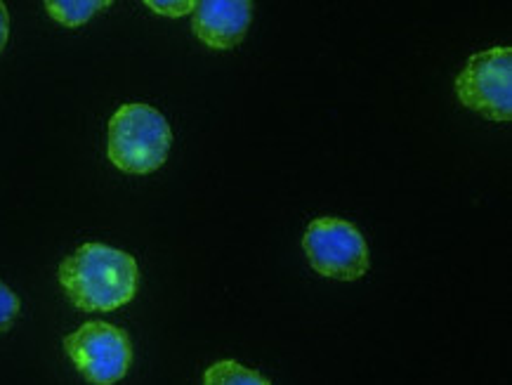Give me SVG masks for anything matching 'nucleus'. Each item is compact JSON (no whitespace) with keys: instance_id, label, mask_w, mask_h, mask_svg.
Instances as JSON below:
<instances>
[{"instance_id":"obj_7","label":"nucleus","mask_w":512,"mask_h":385,"mask_svg":"<svg viewBox=\"0 0 512 385\" xmlns=\"http://www.w3.org/2000/svg\"><path fill=\"white\" fill-rule=\"evenodd\" d=\"M111 8V0H48L45 10L55 22L76 29L90 22L97 12Z\"/></svg>"},{"instance_id":"obj_10","label":"nucleus","mask_w":512,"mask_h":385,"mask_svg":"<svg viewBox=\"0 0 512 385\" xmlns=\"http://www.w3.org/2000/svg\"><path fill=\"white\" fill-rule=\"evenodd\" d=\"M147 8H152L156 15H163V17H182V15H189V12H194L196 3L194 0H147Z\"/></svg>"},{"instance_id":"obj_5","label":"nucleus","mask_w":512,"mask_h":385,"mask_svg":"<svg viewBox=\"0 0 512 385\" xmlns=\"http://www.w3.org/2000/svg\"><path fill=\"white\" fill-rule=\"evenodd\" d=\"M64 350L85 381L114 385L128 374L133 343L123 329L107 322H85L64 338Z\"/></svg>"},{"instance_id":"obj_1","label":"nucleus","mask_w":512,"mask_h":385,"mask_svg":"<svg viewBox=\"0 0 512 385\" xmlns=\"http://www.w3.org/2000/svg\"><path fill=\"white\" fill-rule=\"evenodd\" d=\"M57 279L78 310L111 312L135 298L140 267L126 251L107 244H83L59 263Z\"/></svg>"},{"instance_id":"obj_9","label":"nucleus","mask_w":512,"mask_h":385,"mask_svg":"<svg viewBox=\"0 0 512 385\" xmlns=\"http://www.w3.org/2000/svg\"><path fill=\"white\" fill-rule=\"evenodd\" d=\"M19 310H22V303H19L17 293L8 284L0 282V336L10 331V326L19 317Z\"/></svg>"},{"instance_id":"obj_8","label":"nucleus","mask_w":512,"mask_h":385,"mask_svg":"<svg viewBox=\"0 0 512 385\" xmlns=\"http://www.w3.org/2000/svg\"><path fill=\"white\" fill-rule=\"evenodd\" d=\"M203 385H272L255 369H246L244 364L225 360L213 364L203 374Z\"/></svg>"},{"instance_id":"obj_11","label":"nucleus","mask_w":512,"mask_h":385,"mask_svg":"<svg viewBox=\"0 0 512 385\" xmlns=\"http://www.w3.org/2000/svg\"><path fill=\"white\" fill-rule=\"evenodd\" d=\"M8 38H10V15H8V8H5V3H0V52H3L5 45H8Z\"/></svg>"},{"instance_id":"obj_4","label":"nucleus","mask_w":512,"mask_h":385,"mask_svg":"<svg viewBox=\"0 0 512 385\" xmlns=\"http://www.w3.org/2000/svg\"><path fill=\"white\" fill-rule=\"evenodd\" d=\"M456 97L463 107L491 121H510L512 50L491 48L472 55L456 78Z\"/></svg>"},{"instance_id":"obj_2","label":"nucleus","mask_w":512,"mask_h":385,"mask_svg":"<svg viewBox=\"0 0 512 385\" xmlns=\"http://www.w3.org/2000/svg\"><path fill=\"white\" fill-rule=\"evenodd\" d=\"M173 130L152 104L130 102L116 109L109 119L107 154L118 171L128 175H149L166 163Z\"/></svg>"},{"instance_id":"obj_6","label":"nucleus","mask_w":512,"mask_h":385,"mask_svg":"<svg viewBox=\"0 0 512 385\" xmlns=\"http://www.w3.org/2000/svg\"><path fill=\"white\" fill-rule=\"evenodd\" d=\"M251 19V0H201L192 12V31L208 48L232 50L246 38Z\"/></svg>"},{"instance_id":"obj_3","label":"nucleus","mask_w":512,"mask_h":385,"mask_svg":"<svg viewBox=\"0 0 512 385\" xmlns=\"http://www.w3.org/2000/svg\"><path fill=\"white\" fill-rule=\"evenodd\" d=\"M305 256L321 277L352 282L369 272V244L361 232L343 218H317L303 237Z\"/></svg>"}]
</instances>
